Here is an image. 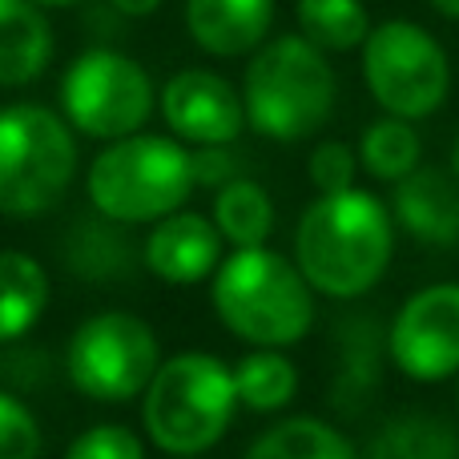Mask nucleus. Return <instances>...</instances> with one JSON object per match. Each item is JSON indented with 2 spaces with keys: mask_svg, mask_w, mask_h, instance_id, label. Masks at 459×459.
I'll return each mask as SVG.
<instances>
[{
  "mask_svg": "<svg viewBox=\"0 0 459 459\" xmlns=\"http://www.w3.org/2000/svg\"><path fill=\"white\" fill-rule=\"evenodd\" d=\"M452 174H455V182H459V137H455V150H452Z\"/></svg>",
  "mask_w": 459,
  "mask_h": 459,
  "instance_id": "c756f323",
  "label": "nucleus"
},
{
  "mask_svg": "<svg viewBox=\"0 0 459 459\" xmlns=\"http://www.w3.org/2000/svg\"><path fill=\"white\" fill-rule=\"evenodd\" d=\"M194 182L198 186H218L234 182V158L226 153V145H198L194 153Z\"/></svg>",
  "mask_w": 459,
  "mask_h": 459,
  "instance_id": "a878e982",
  "label": "nucleus"
},
{
  "mask_svg": "<svg viewBox=\"0 0 459 459\" xmlns=\"http://www.w3.org/2000/svg\"><path fill=\"white\" fill-rule=\"evenodd\" d=\"M40 8H69V4H81V0H37Z\"/></svg>",
  "mask_w": 459,
  "mask_h": 459,
  "instance_id": "c85d7f7f",
  "label": "nucleus"
},
{
  "mask_svg": "<svg viewBox=\"0 0 459 459\" xmlns=\"http://www.w3.org/2000/svg\"><path fill=\"white\" fill-rule=\"evenodd\" d=\"M355 169H359L355 150L342 142H323L310 153V182H315L318 194L355 190Z\"/></svg>",
  "mask_w": 459,
  "mask_h": 459,
  "instance_id": "393cba45",
  "label": "nucleus"
},
{
  "mask_svg": "<svg viewBox=\"0 0 459 459\" xmlns=\"http://www.w3.org/2000/svg\"><path fill=\"white\" fill-rule=\"evenodd\" d=\"M246 126L274 142H302L334 109V73L307 37H278L254 53L242 81Z\"/></svg>",
  "mask_w": 459,
  "mask_h": 459,
  "instance_id": "39448f33",
  "label": "nucleus"
},
{
  "mask_svg": "<svg viewBox=\"0 0 459 459\" xmlns=\"http://www.w3.org/2000/svg\"><path fill=\"white\" fill-rule=\"evenodd\" d=\"M169 459H202V455H169Z\"/></svg>",
  "mask_w": 459,
  "mask_h": 459,
  "instance_id": "7c9ffc66",
  "label": "nucleus"
},
{
  "mask_svg": "<svg viewBox=\"0 0 459 459\" xmlns=\"http://www.w3.org/2000/svg\"><path fill=\"white\" fill-rule=\"evenodd\" d=\"M190 37L214 56H246L266 40L274 0H186Z\"/></svg>",
  "mask_w": 459,
  "mask_h": 459,
  "instance_id": "4468645a",
  "label": "nucleus"
},
{
  "mask_svg": "<svg viewBox=\"0 0 459 459\" xmlns=\"http://www.w3.org/2000/svg\"><path fill=\"white\" fill-rule=\"evenodd\" d=\"M395 250V218L375 194H323L294 230V262L318 294L359 299L383 278Z\"/></svg>",
  "mask_w": 459,
  "mask_h": 459,
  "instance_id": "f257e3e1",
  "label": "nucleus"
},
{
  "mask_svg": "<svg viewBox=\"0 0 459 459\" xmlns=\"http://www.w3.org/2000/svg\"><path fill=\"white\" fill-rule=\"evenodd\" d=\"M65 459H145V447L121 423H97L73 439Z\"/></svg>",
  "mask_w": 459,
  "mask_h": 459,
  "instance_id": "b1692460",
  "label": "nucleus"
},
{
  "mask_svg": "<svg viewBox=\"0 0 459 459\" xmlns=\"http://www.w3.org/2000/svg\"><path fill=\"white\" fill-rule=\"evenodd\" d=\"M161 117L178 142L230 145L246 129L242 93L210 69H182L161 89Z\"/></svg>",
  "mask_w": 459,
  "mask_h": 459,
  "instance_id": "9b49d317",
  "label": "nucleus"
},
{
  "mask_svg": "<svg viewBox=\"0 0 459 459\" xmlns=\"http://www.w3.org/2000/svg\"><path fill=\"white\" fill-rule=\"evenodd\" d=\"M234 387L238 403L250 407V411H282L299 391V371L282 351L258 347L234 367Z\"/></svg>",
  "mask_w": 459,
  "mask_h": 459,
  "instance_id": "aec40b11",
  "label": "nucleus"
},
{
  "mask_svg": "<svg viewBox=\"0 0 459 459\" xmlns=\"http://www.w3.org/2000/svg\"><path fill=\"white\" fill-rule=\"evenodd\" d=\"M61 109L73 129L97 142L142 134L153 113V81L113 48H85L61 77Z\"/></svg>",
  "mask_w": 459,
  "mask_h": 459,
  "instance_id": "6e6552de",
  "label": "nucleus"
},
{
  "mask_svg": "<svg viewBox=\"0 0 459 459\" xmlns=\"http://www.w3.org/2000/svg\"><path fill=\"white\" fill-rule=\"evenodd\" d=\"M117 13H126V16H150V13H158L161 8V0H109Z\"/></svg>",
  "mask_w": 459,
  "mask_h": 459,
  "instance_id": "bb28decb",
  "label": "nucleus"
},
{
  "mask_svg": "<svg viewBox=\"0 0 459 459\" xmlns=\"http://www.w3.org/2000/svg\"><path fill=\"white\" fill-rule=\"evenodd\" d=\"M238 411L234 371L206 351H182L153 371L142 423L166 455H202L226 436Z\"/></svg>",
  "mask_w": 459,
  "mask_h": 459,
  "instance_id": "20e7f679",
  "label": "nucleus"
},
{
  "mask_svg": "<svg viewBox=\"0 0 459 459\" xmlns=\"http://www.w3.org/2000/svg\"><path fill=\"white\" fill-rule=\"evenodd\" d=\"M428 4L439 8L444 16H455V21H459V0H428Z\"/></svg>",
  "mask_w": 459,
  "mask_h": 459,
  "instance_id": "cd10ccee",
  "label": "nucleus"
},
{
  "mask_svg": "<svg viewBox=\"0 0 459 459\" xmlns=\"http://www.w3.org/2000/svg\"><path fill=\"white\" fill-rule=\"evenodd\" d=\"M89 202L101 218L145 226L178 214L194 194V153L178 137L129 134L109 142L89 166Z\"/></svg>",
  "mask_w": 459,
  "mask_h": 459,
  "instance_id": "7ed1b4c3",
  "label": "nucleus"
},
{
  "mask_svg": "<svg viewBox=\"0 0 459 459\" xmlns=\"http://www.w3.org/2000/svg\"><path fill=\"white\" fill-rule=\"evenodd\" d=\"M214 226L234 250H250V246H266L270 230H274V206L270 194L250 178H234L218 190L214 198Z\"/></svg>",
  "mask_w": 459,
  "mask_h": 459,
  "instance_id": "6ab92c4d",
  "label": "nucleus"
},
{
  "mask_svg": "<svg viewBox=\"0 0 459 459\" xmlns=\"http://www.w3.org/2000/svg\"><path fill=\"white\" fill-rule=\"evenodd\" d=\"M48 307V274L21 250H0V342H13L37 326Z\"/></svg>",
  "mask_w": 459,
  "mask_h": 459,
  "instance_id": "dca6fc26",
  "label": "nucleus"
},
{
  "mask_svg": "<svg viewBox=\"0 0 459 459\" xmlns=\"http://www.w3.org/2000/svg\"><path fill=\"white\" fill-rule=\"evenodd\" d=\"M145 270L158 274L161 282L194 286L214 278L222 266V234H218L214 218H202L194 210H178V214L153 222L142 246Z\"/></svg>",
  "mask_w": 459,
  "mask_h": 459,
  "instance_id": "f8f14e48",
  "label": "nucleus"
},
{
  "mask_svg": "<svg viewBox=\"0 0 459 459\" xmlns=\"http://www.w3.org/2000/svg\"><path fill=\"white\" fill-rule=\"evenodd\" d=\"M210 299L226 331L254 347H294L315 323V286L302 278L299 262H286L266 246L234 250L222 258Z\"/></svg>",
  "mask_w": 459,
  "mask_h": 459,
  "instance_id": "f03ea898",
  "label": "nucleus"
},
{
  "mask_svg": "<svg viewBox=\"0 0 459 459\" xmlns=\"http://www.w3.org/2000/svg\"><path fill=\"white\" fill-rule=\"evenodd\" d=\"M53 61V24L37 0H0V89L37 81Z\"/></svg>",
  "mask_w": 459,
  "mask_h": 459,
  "instance_id": "2eb2a0df",
  "label": "nucleus"
},
{
  "mask_svg": "<svg viewBox=\"0 0 459 459\" xmlns=\"http://www.w3.org/2000/svg\"><path fill=\"white\" fill-rule=\"evenodd\" d=\"M359 161L379 182H403L411 169H420V134L403 117H383L359 142Z\"/></svg>",
  "mask_w": 459,
  "mask_h": 459,
  "instance_id": "4be33fe9",
  "label": "nucleus"
},
{
  "mask_svg": "<svg viewBox=\"0 0 459 459\" xmlns=\"http://www.w3.org/2000/svg\"><path fill=\"white\" fill-rule=\"evenodd\" d=\"M0 459H40L37 415L8 391H0Z\"/></svg>",
  "mask_w": 459,
  "mask_h": 459,
  "instance_id": "5701e85b",
  "label": "nucleus"
},
{
  "mask_svg": "<svg viewBox=\"0 0 459 459\" xmlns=\"http://www.w3.org/2000/svg\"><path fill=\"white\" fill-rule=\"evenodd\" d=\"M363 77L391 117H428L444 105L452 69L444 48L411 21H387L363 40Z\"/></svg>",
  "mask_w": 459,
  "mask_h": 459,
  "instance_id": "1a4fd4ad",
  "label": "nucleus"
},
{
  "mask_svg": "<svg viewBox=\"0 0 459 459\" xmlns=\"http://www.w3.org/2000/svg\"><path fill=\"white\" fill-rule=\"evenodd\" d=\"M391 359L415 383L459 375V282L415 290L391 323Z\"/></svg>",
  "mask_w": 459,
  "mask_h": 459,
  "instance_id": "9d476101",
  "label": "nucleus"
},
{
  "mask_svg": "<svg viewBox=\"0 0 459 459\" xmlns=\"http://www.w3.org/2000/svg\"><path fill=\"white\" fill-rule=\"evenodd\" d=\"M77 178V142L61 113L32 101L0 109V214L40 218Z\"/></svg>",
  "mask_w": 459,
  "mask_h": 459,
  "instance_id": "423d86ee",
  "label": "nucleus"
},
{
  "mask_svg": "<svg viewBox=\"0 0 459 459\" xmlns=\"http://www.w3.org/2000/svg\"><path fill=\"white\" fill-rule=\"evenodd\" d=\"M246 459H359L355 444L315 415H290L250 444Z\"/></svg>",
  "mask_w": 459,
  "mask_h": 459,
  "instance_id": "f3484780",
  "label": "nucleus"
},
{
  "mask_svg": "<svg viewBox=\"0 0 459 459\" xmlns=\"http://www.w3.org/2000/svg\"><path fill=\"white\" fill-rule=\"evenodd\" d=\"M391 218L423 246L459 242V182L444 169H411L391 194Z\"/></svg>",
  "mask_w": 459,
  "mask_h": 459,
  "instance_id": "ddd939ff",
  "label": "nucleus"
},
{
  "mask_svg": "<svg viewBox=\"0 0 459 459\" xmlns=\"http://www.w3.org/2000/svg\"><path fill=\"white\" fill-rule=\"evenodd\" d=\"M299 24L302 37L326 53H347V48L363 45L371 32V16H367L363 0H299Z\"/></svg>",
  "mask_w": 459,
  "mask_h": 459,
  "instance_id": "412c9836",
  "label": "nucleus"
},
{
  "mask_svg": "<svg viewBox=\"0 0 459 459\" xmlns=\"http://www.w3.org/2000/svg\"><path fill=\"white\" fill-rule=\"evenodd\" d=\"M161 367V342L142 315L101 310L73 331L65 347V375L93 403L142 399Z\"/></svg>",
  "mask_w": 459,
  "mask_h": 459,
  "instance_id": "0eeeda50",
  "label": "nucleus"
},
{
  "mask_svg": "<svg viewBox=\"0 0 459 459\" xmlns=\"http://www.w3.org/2000/svg\"><path fill=\"white\" fill-rule=\"evenodd\" d=\"M367 459H459V431L439 415H399L371 439Z\"/></svg>",
  "mask_w": 459,
  "mask_h": 459,
  "instance_id": "a211bd4d",
  "label": "nucleus"
}]
</instances>
